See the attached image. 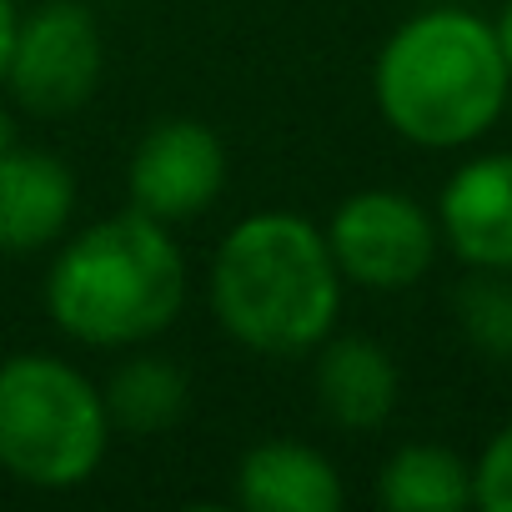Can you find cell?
Returning a JSON list of instances; mask_svg holds the SVG:
<instances>
[{
  "label": "cell",
  "mask_w": 512,
  "mask_h": 512,
  "mask_svg": "<svg viewBox=\"0 0 512 512\" xmlns=\"http://www.w3.org/2000/svg\"><path fill=\"white\" fill-rule=\"evenodd\" d=\"M342 272L327 226L302 211H251L211 256V312L221 332L262 357H307L337 332Z\"/></svg>",
  "instance_id": "1"
},
{
  "label": "cell",
  "mask_w": 512,
  "mask_h": 512,
  "mask_svg": "<svg viewBox=\"0 0 512 512\" xmlns=\"http://www.w3.org/2000/svg\"><path fill=\"white\" fill-rule=\"evenodd\" d=\"M41 302L66 342L131 352L176 327L186 307V256L166 221L126 206L61 241Z\"/></svg>",
  "instance_id": "2"
},
{
  "label": "cell",
  "mask_w": 512,
  "mask_h": 512,
  "mask_svg": "<svg viewBox=\"0 0 512 512\" xmlns=\"http://www.w3.org/2000/svg\"><path fill=\"white\" fill-rule=\"evenodd\" d=\"M512 91L492 21L462 6L407 16L377 51L372 101L377 116L422 151H457L482 141Z\"/></svg>",
  "instance_id": "3"
},
{
  "label": "cell",
  "mask_w": 512,
  "mask_h": 512,
  "mask_svg": "<svg viewBox=\"0 0 512 512\" xmlns=\"http://www.w3.org/2000/svg\"><path fill=\"white\" fill-rule=\"evenodd\" d=\"M106 392L66 357L16 352L0 362V472L36 492L91 482L111 447Z\"/></svg>",
  "instance_id": "4"
},
{
  "label": "cell",
  "mask_w": 512,
  "mask_h": 512,
  "mask_svg": "<svg viewBox=\"0 0 512 512\" xmlns=\"http://www.w3.org/2000/svg\"><path fill=\"white\" fill-rule=\"evenodd\" d=\"M327 246L337 256L342 282L367 287V292H407L432 272L442 231H437V216L407 191L367 186V191H352L332 211Z\"/></svg>",
  "instance_id": "5"
},
{
  "label": "cell",
  "mask_w": 512,
  "mask_h": 512,
  "mask_svg": "<svg viewBox=\"0 0 512 512\" xmlns=\"http://www.w3.org/2000/svg\"><path fill=\"white\" fill-rule=\"evenodd\" d=\"M101 71H106V41L91 6L46 0V6L21 16L6 76V91L16 96L21 111L41 121H66L81 106H91Z\"/></svg>",
  "instance_id": "6"
},
{
  "label": "cell",
  "mask_w": 512,
  "mask_h": 512,
  "mask_svg": "<svg viewBox=\"0 0 512 512\" xmlns=\"http://www.w3.org/2000/svg\"><path fill=\"white\" fill-rule=\"evenodd\" d=\"M126 191H131L136 211H146L166 226L211 211L216 196L226 191V146H221V136L206 121H191V116L156 121L131 151Z\"/></svg>",
  "instance_id": "7"
},
{
  "label": "cell",
  "mask_w": 512,
  "mask_h": 512,
  "mask_svg": "<svg viewBox=\"0 0 512 512\" xmlns=\"http://www.w3.org/2000/svg\"><path fill=\"white\" fill-rule=\"evenodd\" d=\"M437 231L462 267L512 272V151H482L447 176Z\"/></svg>",
  "instance_id": "8"
},
{
  "label": "cell",
  "mask_w": 512,
  "mask_h": 512,
  "mask_svg": "<svg viewBox=\"0 0 512 512\" xmlns=\"http://www.w3.org/2000/svg\"><path fill=\"white\" fill-rule=\"evenodd\" d=\"M76 221V171L41 151V146H11L0 156V251L31 256L46 246H61Z\"/></svg>",
  "instance_id": "9"
},
{
  "label": "cell",
  "mask_w": 512,
  "mask_h": 512,
  "mask_svg": "<svg viewBox=\"0 0 512 512\" xmlns=\"http://www.w3.org/2000/svg\"><path fill=\"white\" fill-rule=\"evenodd\" d=\"M231 497L246 512H342L347 487L322 447L272 437L241 452Z\"/></svg>",
  "instance_id": "10"
},
{
  "label": "cell",
  "mask_w": 512,
  "mask_h": 512,
  "mask_svg": "<svg viewBox=\"0 0 512 512\" xmlns=\"http://www.w3.org/2000/svg\"><path fill=\"white\" fill-rule=\"evenodd\" d=\"M312 387L322 417L342 432H377L402 402V372L377 337H327Z\"/></svg>",
  "instance_id": "11"
},
{
  "label": "cell",
  "mask_w": 512,
  "mask_h": 512,
  "mask_svg": "<svg viewBox=\"0 0 512 512\" xmlns=\"http://www.w3.org/2000/svg\"><path fill=\"white\" fill-rule=\"evenodd\" d=\"M387 512H462L472 507V462L442 442H407L377 472Z\"/></svg>",
  "instance_id": "12"
},
{
  "label": "cell",
  "mask_w": 512,
  "mask_h": 512,
  "mask_svg": "<svg viewBox=\"0 0 512 512\" xmlns=\"http://www.w3.org/2000/svg\"><path fill=\"white\" fill-rule=\"evenodd\" d=\"M101 392H106V412H111V427L116 432L151 437V432H166V427L181 422L186 397H191V382H186V372L171 357L136 352V357H126L111 372V382Z\"/></svg>",
  "instance_id": "13"
},
{
  "label": "cell",
  "mask_w": 512,
  "mask_h": 512,
  "mask_svg": "<svg viewBox=\"0 0 512 512\" xmlns=\"http://www.w3.org/2000/svg\"><path fill=\"white\" fill-rule=\"evenodd\" d=\"M457 327L482 357L512 362V272H472L457 287Z\"/></svg>",
  "instance_id": "14"
},
{
  "label": "cell",
  "mask_w": 512,
  "mask_h": 512,
  "mask_svg": "<svg viewBox=\"0 0 512 512\" xmlns=\"http://www.w3.org/2000/svg\"><path fill=\"white\" fill-rule=\"evenodd\" d=\"M472 507L512 512V422L497 427L472 462Z\"/></svg>",
  "instance_id": "15"
},
{
  "label": "cell",
  "mask_w": 512,
  "mask_h": 512,
  "mask_svg": "<svg viewBox=\"0 0 512 512\" xmlns=\"http://www.w3.org/2000/svg\"><path fill=\"white\" fill-rule=\"evenodd\" d=\"M16 26H21V11H16V0H0V86H6V76H11Z\"/></svg>",
  "instance_id": "16"
},
{
  "label": "cell",
  "mask_w": 512,
  "mask_h": 512,
  "mask_svg": "<svg viewBox=\"0 0 512 512\" xmlns=\"http://www.w3.org/2000/svg\"><path fill=\"white\" fill-rule=\"evenodd\" d=\"M492 31H497V46H502V61H507V71H512V0L502 6V16L492 21Z\"/></svg>",
  "instance_id": "17"
},
{
  "label": "cell",
  "mask_w": 512,
  "mask_h": 512,
  "mask_svg": "<svg viewBox=\"0 0 512 512\" xmlns=\"http://www.w3.org/2000/svg\"><path fill=\"white\" fill-rule=\"evenodd\" d=\"M16 146V121H11V111L6 106H0V156H6Z\"/></svg>",
  "instance_id": "18"
}]
</instances>
